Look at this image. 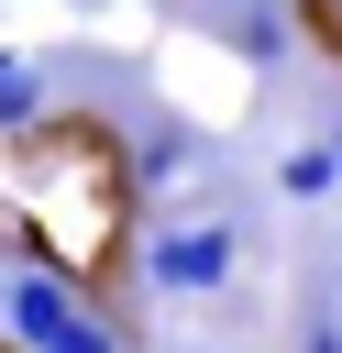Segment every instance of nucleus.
<instances>
[{
    "mask_svg": "<svg viewBox=\"0 0 342 353\" xmlns=\"http://www.w3.org/2000/svg\"><path fill=\"white\" fill-rule=\"evenodd\" d=\"M232 265H243L232 221H177V232L143 243V287L154 298H210V287H232Z\"/></svg>",
    "mask_w": 342,
    "mask_h": 353,
    "instance_id": "f257e3e1",
    "label": "nucleus"
},
{
    "mask_svg": "<svg viewBox=\"0 0 342 353\" xmlns=\"http://www.w3.org/2000/svg\"><path fill=\"white\" fill-rule=\"evenodd\" d=\"M77 298H88V287H77L66 265H22V276L0 287V331H11V353H44V342L77 320Z\"/></svg>",
    "mask_w": 342,
    "mask_h": 353,
    "instance_id": "f03ea898",
    "label": "nucleus"
},
{
    "mask_svg": "<svg viewBox=\"0 0 342 353\" xmlns=\"http://www.w3.org/2000/svg\"><path fill=\"white\" fill-rule=\"evenodd\" d=\"M188 154H199V143H188V121H143V143L121 154L132 199H143V188H165V176H188Z\"/></svg>",
    "mask_w": 342,
    "mask_h": 353,
    "instance_id": "7ed1b4c3",
    "label": "nucleus"
},
{
    "mask_svg": "<svg viewBox=\"0 0 342 353\" xmlns=\"http://www.w3.org/2000/svg\"><path fill=\"white\" fill-rule=\"evenodd\" d=\"M44 121V66L33 55H0V143H22Z\"/></svg>",
    "mask_w": 342,
    "mask_h": 353,
    "instance_id": "20e7f679",
    "label": "nucleus"
},
{
    "mask_svg": "<svg viewBox=\"0 0 342 353\" xmlns=\"http://www.w3.org/2000/svg\"><path fill=\"white\" fill-rule=\"evenodd\" d=\"M342 188V165H331V143H298L287 165H276V199H331Z\"/></svg>",
    "mask_w": 342,
    "mask_h": 353,
    "instance_id": "39448f33",
    "label": "nucleus"
},
{
    "mask_svg": "<svg viewBox=\"0 0 342 353\" xmlns=\"http://www.w3.org/2000/svg\"><path fill=\"white\" fill-rule=\"evenodd\" d=\"M44 353H121V320H110L99 298H77V320H66V331H55Z\"/></svg>",
    "mask_w": 342,
    "mask_h": 353,
    "instance_id": "423d86ee",
    "label": "nucleus"
},
{
    "mask_svg": "<svg viewBox=\"0 0 342 353\" xmlns=\"http://www.w3.org/2000/svg\"><path fill=\"white\" fill-rule=\"evenodd\" d=\"M298 353H342V298H309V320H298Z\"/></svg>",
    "mask_w": 342,
    "mask_h": 353,
    "instance_id": "0eeeda50",
    "label": "nucleus"
},
{
    "mask_svg": "<svg viewBox=\"0 0 342 353\" xmlns=\"http://www.w3.org/2000/svg\"><path fill=\"white\" fill-rule=\"evenodd\" d=\"M309 22H320V33H331V44H342V0H309Z\"/></svg>",
    "mask_w": 342,
    "mask_h": 353,
    "instance_id": "6e6552de",
    "label": "nucleus"
},
{
    "mask_svg": "<svg viewBox=\"0 0 342 353\" xmlns=\"http://www.w3.org/2000/svg\"><path fill=\"white\" fill-rule=\"evenodd\" d=\"M331 165H342V132H331Z\"/></svg>",
    "mask_w": 342,
    "mask_h": 353,
    "instance_id": "1a4fd4ad",
    "label": "nucleus"
}]
</instances>
